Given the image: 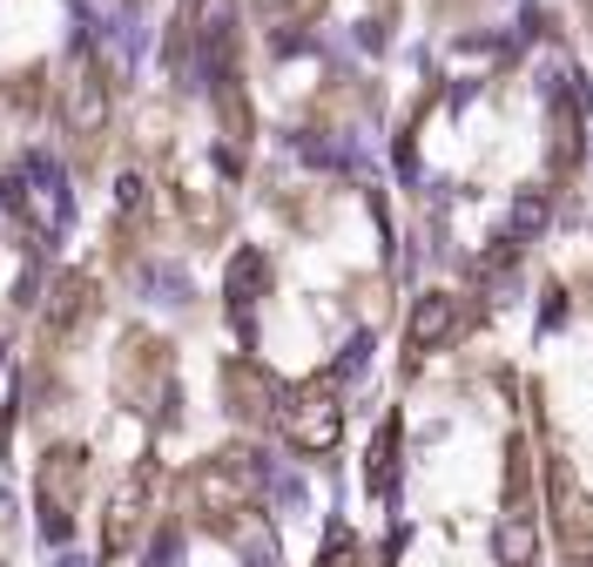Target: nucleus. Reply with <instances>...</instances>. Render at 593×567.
Instances as JSON below:
<instances>
[{
  "label": "nucleus",
  "mask_w": 593,
  "mask_h": 567,
  "mask_svg": "<svg viewBox=\"0 0 593 567\" xmlns=\"http://www.w3.org/2000/svg\"><path fill=\"white\" fill-rule=\"evenodd\" d=\"M122 378H129L135 398H162V405H168V345L149 338V332H135V338L122 345Z\"/></svg>",
  "instance_id": "9"
},
{
  "label": "nucleus",
  "mask_w": 593,
  "mask_h": 567,
  "mask_svg": "<svg viewBox=\"0 0 593 567\" xmlns=\"http://www.w3.org/2000/svg\"><path fill=\"white\" fill-rule=\"evenodd\" d=\"M466 324H472V304L466 297H452V291L418 297L411 304V365H418V352H439V345L466 338Z\"/></svg>",
  "instance_id": "7"
},
{
  "label": "nucleus",
  "mask_w": 593,
  "mask_h": 567,
  "mask_svg": "<svg viewBox=\"0 0 593 567\" xmlns=\"http://www.w3.org/2000/svg\"><path fill=\"white\" fill-rule=\"evenodd\" d=\"M365 486H371V494H391V486H398V419L378 426L371 459H365Z\"/></svg>",
  "instance_id": "13"
},
{
  "label": "nucleus",
  "mask_w": 593,
  "mask_h": 567,
  "mask_svg": "<svg viewBox=\"0 0 593 567\" xmlns=\"http://www.w3.org/2000/svg\"><path fill=\"white\" fill-rule=\"evenodd\" d=\"M102 311V284L89 277V271H54L48 277V304H41V324L54 338H74L81 324H89Z\"/></svg>",
  "instance_id": "5"
},
{
  "label": "nucleus",
  "mask_w": 593,
  "mask_h": 567,
  "mask_svg": "<svg viewBox=\"0 0 593 567\" xmlns=\"http://www.w3.org/2000/svg\"><path fill=\"white\" fill-rule=\"evenodd\" d=\"M264 473H270V459L257 446H229V453L203 459L196 466V500H203L209 527H236V514L257 507L264 500Z\"/></svg>",
  "instance_id": "1"
},
{
  "label": "nucleus",
  "mask_w": 593,
  "mask_h": 567,
  "mask_svg": "<svg viewBox=\"0 0 593 567\" xmlns=\"http://www.w3.org/2000/svg\"><path fill=\"white\" fill-rule=\"evenodd\" d=\"M533 554H540V527L513 507L499 520V567H533Z\"/></svg>",
  "instance_id": "12"
},
{
  "label": "nucleus",
  "mask_w": 593,
  "mask_h": 567,
  "mask_svg": "<svg viewBox=\"0 0 593 567\" xmlns=\"http://www.w3.org/2000/svg\"><path fill=\"white\" fill-rule=\"evenodd\" d=\"M149 500H155V459H142L122 486H115V500L102 507V554H122L135 534H142V520H149Z\"/></svg>",
  "instance_id": "4"
},
{
  "label": "nucleus",
  "mask_w": 593,
  "mask_h": 567,
  "mask_svg": "<svg viewBox=\"0 0 593 567\" xmlns=\"http://www.w3.org/2000/svg\"><path fill=\"white\" fill-rule=\"evenodd\" d=\"M546 500H553V527H560V540L586 560V554H593V500H586V486L573 479L566 459L546 466Z\"/></svg>",
  "instance_id": "6"
},
{
  "label": "nucleus",
  "mask_w": 593,
  "mask_h": 567,
  "mask_svg": "<svg viewBox=\"0 0 593 567\" xmlns=\"http://www.w3.org/2000/svg\"><path fill=\"white\" fill-rule=\"evenodd\" d=\"M149 567H183V534H176V527H162V534H155Z\"/></svg>",
  "instance_id": "18"
},
{
  "label": "nucleus",
  "mask_w": 593,
  "mask_h": 567,
  "mask_svg": "<svg viewBox=\"0 0 593 567\" xmlns=\"http://www.w3.org/2000/svg\"><path fill=\"white\" fill-rule=\"evenodd\" d=\"M264 291H270V264H264V251H243V257L229 264V304H236V311H249Z\"/></svg>",
  "instance_id": "14"
},
{
  "label": "nucleus",
  "mask_w": 593,
  "mask_h": 567,
  "mask_svg": "<svg viewBox=\"0 0 593 567\" xmlns=\"http://www.w3.org/2000/svg\"><path fill=\"white\" fill-rule=\"evenodd\" d=\"M317 567H371V554H365V540H358V534L330 527V540L317 547Z\"/></svg>",
  "instance_id": "15"
},
{
  "label": "nucleus",
  "mask_w": 593,
  "mask_h": 567,
  "mask_svg": "<svg viewBox=\"0 0 593 567\" xmlns=\"http://www.w3.org/2000/svg\"><path fill=\"white\" fill-rule=\"evenodd\" d=\"M223 398H229V413H236L243 426H270V419H277V405H284V385H277L264 365L236 358V365L223 372Z\"/></svg>",
  "instance_id": "8"
},
{
  "label": "nucleus",
  "mask_w": 593,
  "mask_h": 567,
  "mask_svg": "<svg viewBox=\"0 0 593 567\" xmlns=\"http://www.w3.org/2000/svg\"><path fill=\"white\" fill-rule=\"evenodd\" d=\"M546 223V196H520V210H513V230H505V243H520V236H533Z\"/></svg>",
  "instance_id": "17"
},
{
  "label": "nucleus",
  "mask_w": 593,
  "mask_h": 567,
  "mask_svg": "<svg viewBox=\"0 0 593 567\" xmlns=\"http://www.w3.org/2000/svg\"><path fill=\"white\" fill-rule=\"evenodd\" d=\"M81 486H89V453H81V446H48L41 453V534H48V547L68 540L74 507H81Z\"/></svg>",
  "instance_id": "2"
},
{
  "label": "nucleus",
  "mask_w": 593,
  "mask_h": 567,
  "mask_svg": "<svg viewBox=\"0 0 593 567\" xmlns=\"http://www.w3.org/2000/svg\"><path fill=\"white\" fill-rule=\"evenodd\" d=\"M109 122V89H102V74L95 61H74V95H68V129L74 135H95Z\"/></svg>",
  "instance_id": "10"
},
{
  "label": "nucleus",
  "mask_w": 593,
  "mask_h": 567,
  "mask_svg": "<svg viewBox=\"0 0 593 567\" xmlns=\"http://www.w3.org/2000/svg\"><path fill=\"white\" fill-rule=\"evenodd\" d=\"M243 560H249V567H277V547H270V540H249Z\"/></svg>",
  "instance_id": "19"
},
{
  "label": "nucleus",
  "mask_w": 593,
  "mask_h": 567,
  "mask_svg": "<svg viewBox=\"0 0 593 567\" xmlns=\"http://www.w3.org/2000/svg\"><path fill=\"white\" fill-rule=\"evenodd\" d=\"M257 8H264V21H270L277 34H290L297 21H310V14H317V0H257Z\"/></svg>",
  "instance_id": "16"
},
{
  "label": "nucleus",
  "mask_w": 593,
  "mask_h": 567,
  "mask_svg": "<svg viewBox=\"0 0 593 567\" xmlns=\"http://www.w3.org/2000/svg\"><path fill=\"white\" fill-rule=\"evenodd\" d=\"M546 155H553V170H573V155H580V102H573V95H560V102H553Z\"/></svg>",
  "instance_id": "11"
},
{
  "label": "nucleus",
  "mask_w": 593,
  "mask_h": 567,
  "mask_svg": "<svg viewBox=\"0 0 593 567\" xmlns=\"http://www.w3.org/2000/svg\"><path fill=\"white\" fill-rule=\"evenodd\" d=\"M277 426L290 433L297 453H330V446H337V426H345V405H337L330 385H297V392H284V405H277Z\"/></svg>",
  "instance_id": "3"
},
{
  "label": "nucleus",
  "mask_w": 593,
  "mask_h": 567,
  "mask_svg": "<svg viewBox=\"0 0 593 567\" xmlns=\"http://www.w3.org/2000/svg\"><path fill=\"white\" fill-rule=\"evenodd\" d=\"M14 514V500H8V486H0V520H8Z\"/></svg>",
  "instance_id": "20"
}]
</instances>
